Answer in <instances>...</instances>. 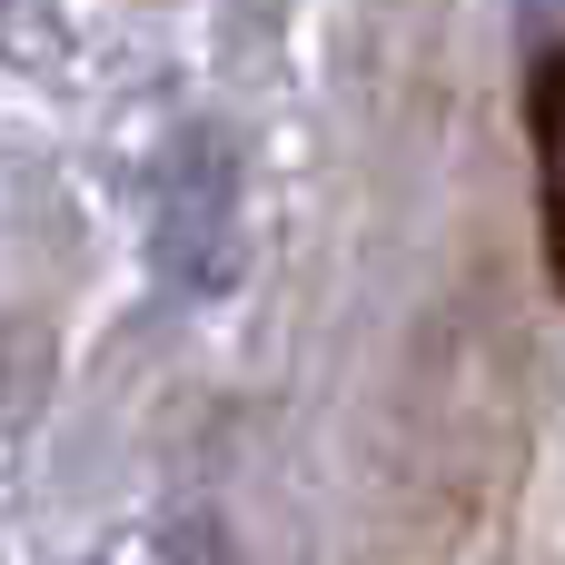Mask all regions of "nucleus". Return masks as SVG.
Wrapping results in <instances>:
<instances>
[{
    "instance_id": "f03ea898",
    "label": "nucleus",
    "mask_w": 565,
    "mask_h": 565,
    "mask_svg": "<svg viewBox=\"0 0 565 565\" xmlns=\"http://www.w3.org/2000/svg\"><path fill=\"white\" fill-rule=\"evenodd\" d=\"M526 129H536V209H546V268L565 288V50L536 60L526 79Z\"/></svg>"
},
{
    "instance_id": "f257e3e1",
    "label": "nucleus",
    "mask_w": 565,
    "mask_h": 565,
    "mask_svg": "<svg viewBox=\"0 0 565 565\" xmlns=\"http://www.w3.org/2000/svg\"><path fill=\"white\" fill-rule=\"evenodd\" d=\"M159 268L179 288H218L228 278V149L209 129H189L169 179H159Z\"/></svg>"
}]
</instances>
